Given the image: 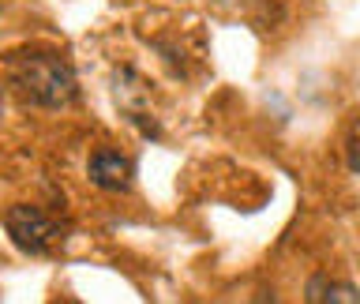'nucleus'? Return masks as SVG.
<instances>
[{"instance_id": "3", "label": "nucleus", "mask_w": 360, "mask_h": 304, "mask_svg": "<svg viewBox=\"0 0 360 304\" xmlns=\"http://www.w3.org/2000/svg\"><path fill=\"white\" fill-rule=\"evenodd\" d=\"M131 158H124L120 151H109V146H101V151L90 154V165L86 173L94 180L98 188L105 191H128L131 188Z\"/></svg>"}, {"instance_id": "2", "label": "nucleus", "mask_w": 360, "mask_h": 304, "mask_svg": "<svg viewBox=\"0 0 360 304\" xmlns=\"http://www.w3.org/2000/svg\"><path fill=\"white\" fill-rule=\"evenodd\" d=\"M4 229L11 236V244L27 255H45L53 248V241L60 236L56 218H49L41 207H30V203H19V207L4 210Z\"/></svg>"}, {"instance_id": "5", "label": "nucleus", "mask_w": 360, "mask_h": 304, "mask_svg": "<svg viewBox=\"0 0 360 304\" xmlns=\"http://www.w3.org/2000/svg\"><path fill=\"white\" fill-rule=\"evenodd\" d=\"M345 154H349V169L360 173V120L349 128V143H345Z\"/></svg>"}, {"instance_id": "4", "label": "nucleus", "mask_w": 360, "mask_h": 304, "mask_svg": "<svg viewBox=\"0 0 360 304\" xmlns=\"http://www.w3.org/2000/svg\"><path fill=\"white\" fill-rule=\"evenodd\" d=\"M304 297H308L311 304H360L356 286H349V281H334L326 274H315L308 281V289H304Z\"/></svg>"}, {"instance_id": "1", "label": "nucleus", "mask_w": 360, "mask_h": 304, "mask_svg": "<svg viewBox=\"0 0 360 304\" xmlns=\"http://www.w3.org/2000/svg\"><path fill=\"white\" fill-rule=\"evenodd\" d=\"M8 79L22 101L41 106V109H64L79 98V83H75L72 64L49 49L15 53L11 56V68H8Z\"/></svg>"}]
</instances>
